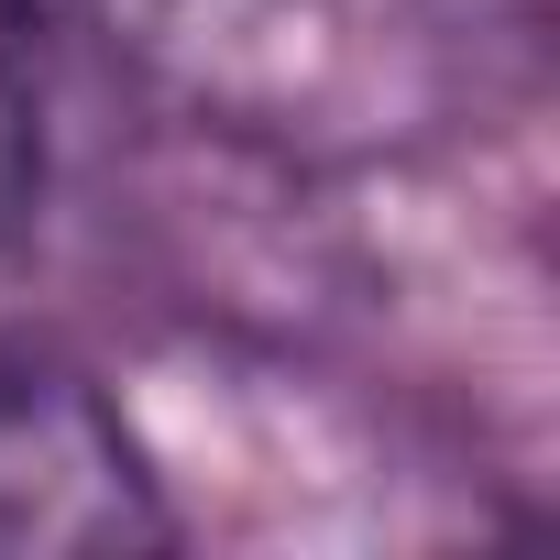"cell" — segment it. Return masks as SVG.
Returning <instances> with one entry per match:
<instances>
[{
  "instance_id": "obj_4",
  "label": "cell",
  "mask_w": 560,
  "mask_h": 560,
  "mask_svg": "<svg viewBox=\"0 0 560 560\" xmlns=\"http://www.w3.org/2000/svg\"><path fill=\"white\" fill-rule=\"evenodd\" d=\"M12 12H56V0H12Z\"/></svg>"
},
{
  "instance_id": "obj_2",
  "label": "cell",
  "mask_w": 560,
  "mask_h": 560,
  "mask_svg": "<svg viewBox=\"0 0 560 560\" xmlns=\"http://www.w3.org/2000/svg\"><path fill=\"white\" fill-rule=\"evenodd\" d=\"M176 505L132 407L67 352H0V560L165 549Z\"/></svg>"
},
{
  "instance_id": "obj_1",
  "label": "cell",
  "mask_w": 560,
  "mask_h": 560,
  "mask_svg": "<svg viewBox=\"0 0 560 560\" xmlns=\"http://www.w3.org/2000/svg\"><path fill=\"white\" fill-rule=\"evenodd\" d=\"M56 23L165 121L287 176L494 132L549 56V0H56Z\"/></svg>"
},
{
  "instance_id": "obj_3",
  "label": "cell",
  "mask_w": 560,
  "mask_h": 560,
  "mask_svg": "<svg viewBox=\"0 0 560 560\" xmlns=\"http://www.w3.org/2000/svg\"><path fill=\"white\" fill-rule=\"evenodd\" d=\"M34 187H45V121H34V100H23V78L0 67V242L23 231V209H34Z\"/></svg>"
}]
</instances>
